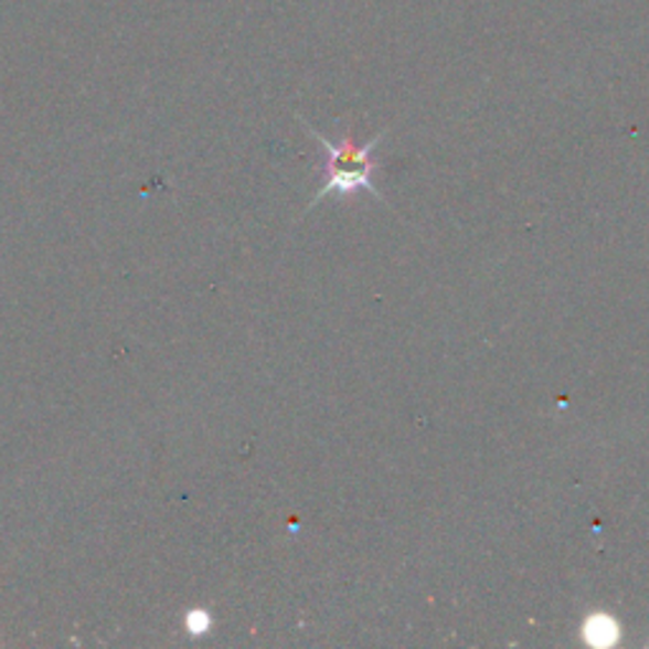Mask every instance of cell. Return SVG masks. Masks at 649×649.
<instances>
[{"label": "cell", "mask_w": 649, "mask_h": 649, "mask_svg": "<svg viewBox=\"0 0 649 649\" xmlns=\"http://www.w3.org/2000/svg\"><path fill=\"white\" fill-rule=\"evenodd\" d=\"M581 635H584V642L586 645L614 647V645L619 642L621 629H619L617 619H614L611 614L594 611V614H588V617H586L584 629H581Z\"/></svg>", "instance_id": "obj_2"}, {"label": "cell", "mask_w": 649, "mask_h": 649, "mask_svg": "<svg viewBox=\"0 0 649 649\" xmlns=\"http://www.w3.org/2000/svg\"><path fill=\"white\" fill-rule=\"evenodd\" d=\"M183 629L188 639H203L213 631V614L206 606H193L183 614Z\"/></svg>", "instance_id": "obj_3"}, {"label": "cell", "mask_w": 649, "mask_h": 649, "mask_svg": "<svg viewBox=\"0 0 649 649\" xmlns=\"http://www.w3.org/2000/svg\"><path fill=\"white\" fill-rule=\"evenodd\" d=\"M300 123L307 130V135L322 145L324 156H328V160H324V183H322L320 191L312 195L310 203H307L305 213H310L322 199H328V195H336V199H348V195L369 191L371 195H375V199L383 201V195L379 193V188H375V183H373V173L379 170V162L373 160V150L379 148V142L383 140V135L386 132H379L373 140H369L365 145H355V140L350 138L348 132L338 140H328L322 132L315 130L307 119L300 117Z\"/></svg>", "instance_id": "obj_1"}]
</instances>
